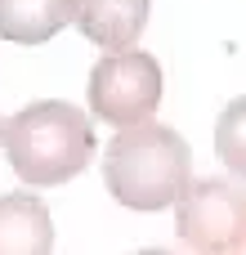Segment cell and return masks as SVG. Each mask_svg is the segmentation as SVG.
I'll return each mask as SVG.
<instances>
[{"instance_id": "6da1fadb", "label": "cell", "mask_w": 246, "mask_h": 255, "mask_svg": "<svg viewBox=\"0 0 246 255\" xmlns=\"http://www.w3.org/2000/svg\"><path fill=\"white\" fill-rule=\"evenodd\" d=\"M0 143L27 188H58L94 161V121L63 99H40L0 121Z\"/></svg>"}, {"instance_id": "7a4b0ae2", "label": "cell", "mask_w": 246, "mask_h": 255, "mask_svg": "<svg viewBox=\"0 0 246 255\" xmlns=\"http://www.w3.org/2000/svg\"><path fill=\"white\" fill-rule=\"evenodd\" d=\"M193 179V152L179 130L161 121L121 126L103 148V184L130 211H166Z\"/></svg>"}, {"instance_id": "3957f363", "label": "cell", "mask_w": 246, "mask_h": 255, "mask_svg": "<svg viewBox=\"0 0 246 255\" xmlns=\"http://www.w3.org/2000/svg\"><path fill=\"white\" fill-rule=\"evenodd\" d=\"M161 63L143 49H108L94 72H90V112L94 121H108V126H134V121H148L157 108H161Z\"/></svg>"}, {"instance_id": "277c9868", "label": "cell", "mask_w": 246, "mask_h": 255, "mask_svg": "<svg viewBox=\"0 0 246 255\" xmlns=\"http://www.w3.org/2000/svg\"><path fill=\"white\" fill-rule=\"evenodd\" d=\"M175 233L184 247L211 255L242 251L246 188L233 179H188L175 197Z\"/></svg>"}, {"instance_id": "5b68a950", "label": "cell", "mask_w": 246, "mask_h": 255, "mask_svg": "<svg viewBox=\"0 0 246 255\" xmlns=\"http://www.w3.org/2000/svg\"><path fill=\"white\" fill-rule=\"evenodd\" d=\"M152 0H72V22L94 49H130L148 27Z\"/></svg>"}, {"instance_id": "8992f818", "label": "cell", "mask_w": 246, "mask_h": 255, "mask_svg": "<svg viewBox=\"0 0 246 255\" xmlns=\"http://www.w3.org/2000/svg\"><path fill=\"white\" fill-rule=\"evenodd\" d=\"M54 251V220L36 193L0 197V255H45Z\"/></svg>"}, {"instance_id": "52a82bcc", "label": "cell", "mask_w": 246, "mask_h": 255, "mask_svg": "<svg viewBox=\"0 0 246 255\" xmlns=\"http://www.w3.org/2000/svg\"><path fill=\"white\" fill-rule=\"evenodd\" d=\"M72 22V0H0V40L45 45Z\"/></svg>"}, {"instance_id": "ba28073f", "label": "cell", "mask_w": 246, "mask_h": 255, "mask_svg": "<svg viewBox=\"0 0 246 255\" xmlns=\"http://www.w3.org/2000/svg\"><path fill=\"white\" fill-rule=\"evenodd\" d=\"M215 157H220L238 179H246V94L233 99V103L220 112V121H215Z\"/></svg>"}, {"instance_id": "9c48e42d", "label": "cell", "mask_w": 246, "mask_h": 255, "mask_svg": "<svg viewBox=\"0 0 246 255\" xmlns=\"http://www.w3.org/2000/svg\"><path fill=\"white\" fill-rule=\"evenodd\" d=\"M242 251H246V238H242Z\"/></svg>"}]
</instances>
